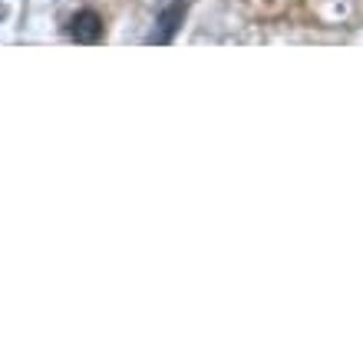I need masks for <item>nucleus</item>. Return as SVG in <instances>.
Segmentation results:
<instances>
[{"instance_id":"nucleus-1","label":"nucleus","mask_w":363,"mask_h":360,"mask_svg":"<svg viewBox=\"0 0 363 360\" xmlns=\"http://www.w3.org/2000/svg\"><path fill=\"white\" fill-rule=\"evenodd\" d=\"M69 37L83 43V47H93L103 40V17L96 10H79L77 17L69 20Z\"/></svg>"},{"instance_id":"nucleus-2","label":"nucleus","mask_w":363,"mask_h":360,"mask_svg":"<svg viewBox=\"0 0 363 360\" xmlns=\"http://www.w3.org/2000/svg\"><path fill=\"white\" fill-rule=\"evenodd\" d=\"M185 0H175L172 7H165L162 13H159V20H155V30L149 33V43H172V37H175V30H179V23H182V17H185Z\"/></svg>"},{"instance_id":"nucleus-3","label":"nucleus","mask_w":363,"mask_h":360,"mask_svg":"<svg viewBox=\"0 0 363 360\" xmlns=\"http://www.w3.org/2000/svg\"><path fill=\"white\" fill-rule=\"evenodd\" d=\"M4 17H7V7H4V4H0V20H4Z\"/></svg>"}]
</instances>
